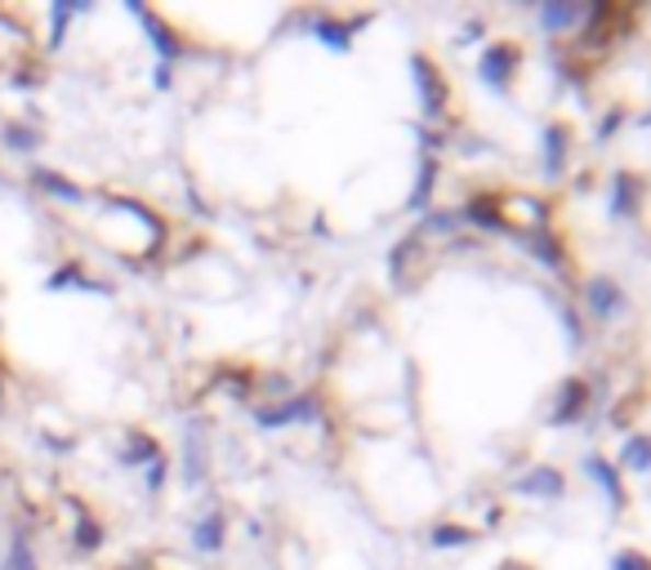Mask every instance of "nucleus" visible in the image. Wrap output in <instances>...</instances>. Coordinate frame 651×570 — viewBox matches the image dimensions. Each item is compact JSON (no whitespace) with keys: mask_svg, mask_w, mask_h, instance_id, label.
I'll use <instances>...</instances> for the list:
<instances>
[{"mask_svg":"<svg viewBox=\"0 0 651 570\" xmlns=\"http://www.w3.org/2000/svg\"><path fill=\"white\" fill-rule=\"evenodd\" d=\"M129 14H135V19H139V23L152 32V45H157V54H161V58H165V67H170V58H179V45H174V36H170V32H165V27H161V23H157V19H152L144 5H129Z\"/></svg>","mask_w":651,"mask_h":570,"instance_id":"1","label":"nucleus"},{"mask_svg":"<svg viewBox=\"0 0 651 570\" xmlns=\"http://www.w3.org/2000/svg\"><path fill=\"white\" fill-rule=\"evenodd\" d=\"M192 544H197L202 552H215V548L224 544V517H219V513H206V517L197 522V531H192Z\"/></svg>","mask_w":651,"mask_h":570,"instance_id":"2","label":"nucleus"},{"mask_svg":"<svg viewBox=\"0 0 651 570\" xmlns=\"http://www.w3.org/2000/svg\"><path fill=\"white\" fill-rule=\"evenodd\" d=\"M85 5H68V0H58V5L49 10V45H62V32H68V19L81 14Z\"/></svg>","mask_w":651,"mask_h":570,"instance_id":"3","label":"nucleus"},{"mask_svg":"<svg viewBox=\"0 0 651 570\" xmlns=\"http://www.w3.org/2000/svg\"><path fill=\"white\" fill-rule=\"evenodd\" d=\"M312 414V406L308 401H295V406H282V410H259L254 419L264 423V428H277V423H286V419H308Z\"/></svg>","mask_w":651,"mask_h":570,"instance_id":"4","label":"nucleus"},{"mask_svg":"<svg viewBox=\"0 0 651 570\" xmlns=\"http://www.w3.org/2000/svg\"><path fill=\"white\" fill-rule=\"evenodd\" d=\"M36 183H41L49 196H58V201H81V187H72L68 179H58V174H49V170H36Z\"/></svg>","mask_w":651,"mask_h":570,"instance_id":"5","label":"nucleus"},{"mask_svg":"<svg viewBox=\"0 0 651 570\" xmlns=\"http://www.w3.org/2000/svg\"><path fill=\"white\" fill-rule=\"evenodd\" d=\"M139 459H157V446L148 437H135V442L121 451V464H139Z\"/></svg>","mask_w":651,"mask_h":570,"instance_id":"6","label":"nucleus"},{"mask_svg":"<svg viewBox=\"0 0 651 570\" xmlns=\"http://www.w3.org/2000/svg\"><path fill=\"white\" fill-rule=\"evenodd\" d=\"M10 570H36V566H32V552H27L23 539H14V548H10Z\"/></svg>","mask_w":651,"mask_h":570,"instance_id":"7","label":"nucleus"},{"mask_svg":"<svg viewBox=\"0 0 651 570\" xmlns=\"http://www.w3.org/2000/svg\"><path fill=\"white\" fill-rule=\"evenodd\" d=\"M5 134H10V142H19V152H32V142H36V134H32V129H23V125H10Z\"/></svg>","mask_w":651,"mask_h":570,"instance_id":"8","label":"nucleus"},{"mask_svg":"<svg viewBox=\"0 0 651 570\" xmlns=\"http://www.w3.org/2000/svg\"><path fill=\"white\" fill-rule=\"evenodd\" d=\"M144 477H148V486H152V490H161V481H165V464H161V459H152V468H148Z\"/></svg>","mask_w":651,"mask_h":570,"instance_id":"9","label":"nucleus"},{"mask_svg":"<svg viewBox=\"0 0 651 570\" xmlns=\"http://www.w3.org/2000/svg\"><path fill=\"white\" fill-rule=\"evenodd\" d=\"M157 90H170V67H165V62L157 67Z\"/></svg>","mask_w":651,"mask_h":570,"instance_id":"10","label":"nucleus"}]
</instances>
